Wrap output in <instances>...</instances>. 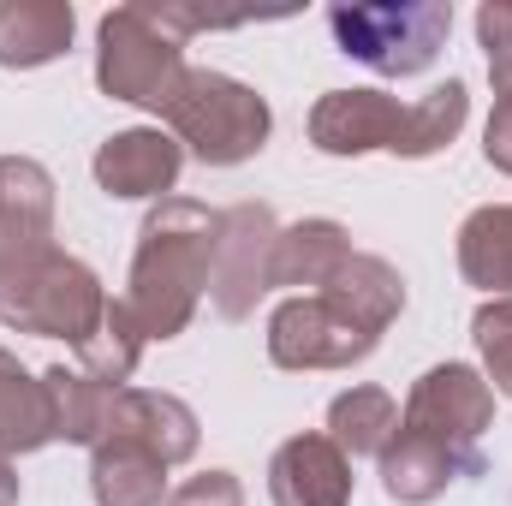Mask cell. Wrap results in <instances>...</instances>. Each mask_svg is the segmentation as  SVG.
I'll return each mask as SVG.
<instances>
[{
  "instance_id": "6da1fadb",
  "label": "cell",
  "mask_w": 512,
  "mask_h": 506,
  "mask_svg": "<svg viewBox=\"0 0 512 506\" xmlns=\"http://www.w3.org/2000/svg\"><path fill=\"white\" fill-rule=\"evenodd\" d=\"M215 233L221 215L191 197H161L143 215L126 280V310L143 328V340H179L191 328L215 274Z\"/></svg>"
},
{
  "instance_id": "7a4b0ae2",
  "label": "cell",
  "mask_w": 512,
  "mask_h": 506,
  "mask_svg": "<svg viewBox=\"0 0 512 506\" xmlns=\"http://www.w3.org/2000/svg\"><path fill=\"white\" fill-rule=\"evenodd\" d=\"M161 120L179 137V149H191L203 167L251 161V155H262V143L274 131V114H268V102L251 84H239L227 72H209V66H185V78L173 84Z\"/></svg>"
},
{
  "instance_id": "3957f363",
  "label": "cell",
  "mask_w": 512,
  "mask_h": 506,
  "mask_svg": "<svg viewBox=\"0 0 512 506\" xmlns=\"http://www.w3.org/2000/svg\"><path fill=\"white\" fill-rule=\"evenodd\" d=\"M108 316V292L90 274V262L66 256L60 245L30 256L24 268H12L0 280V322L36 340H66L72 352L102 328Z\"/></svg>"
},
{
  "instance_id": "277c9868",
  "label": "cell",
  "mask_w": 512,
  "mask_h": 506,
  "mask_svg": "<svg viewBox=\"0 0 512 506\" xmlns=\"http://www.w3.org/2000/svg\"><path fill=\"white\" fill-rule=\"evenodd\" d=\"M328 30L346 60H364L382 78H417L423 66L441 60L453 36V6L447 0H352L328 6Z\"/></svg>"
},
{
  "instance_id": "5b68a950",
  "label": "cell",
  "mask_w": 512,
  "mask_h": 506,
  "mask_svg": "<svg viewBox=\"0 0 512 506\" xmlns=\"http://www.w3.org/2000/svg\"><path fill=\"white\" fill-rule=\"evenodd\" d=\"M179 78H185V42L167 36L143 6H114L96 24V84H102V96L161 114Z\"/></svg>"
},
{
  "instance_id": "8992f818",
  "label": "cell",
  "mask_w": 512,
  "mask_h": 506,
  "mask_svg": "<svg viewBox=\"0 0 512 506\" xmlns=\"http://www.w3.org/2000/svg\"><path fill=\"white\" fill-rule=\"evenodd\" d=\"M399 429L447 447L453 459H465L483 477V435L495 429V387L471 364H435L417 376L405 411H399Z\"/></svg>"
},
{
  "instance_id": "52a82bcc",
  "label": "cell",
  "mask_w": 512,
  "mask_h": 506,
  "mask_svg": "<svg viewBox=\"0 0 512 506\" xmlns=\"http://www.w3.org/2000/svg\"><path fill=\"white\" fill-rule=\"evenodd\" d=\"M382 340L364 334L334 298L322 292H304V298H286L274 316H268V358L280 370H352L376 352Z\"/></svg>"
},
{
  "instance_id": "ba28073f",
  "label": "cell",
  "mask_w": 512,
  "mask_h": 506,
  "mask_svg": "<svg viewBox=\"0 0 512 506\" xmlns=\"http://www.w3.org/2000/svg\"><path fill=\"white\" fill-rule=\"evenodd\" d=\"M274 245H280V221L268 203H233L221 209V233H215V274H209V298L227 322H245L262 292H274Z\"/></svg>"
},
{
  "instance_id": "9c48e42d",
  "label": "cell",
  "mask_w": 512,
  "mask_h": 506,
  "mask_svg": "<svg viewBox=\"0 0 512 506\" xmlns=\"http://www.w3.org/2000/svg\"><path fill=\"white\" fill-rule=\"evenodd\" d=\"M310 143L322 155H405L411 161V102L387 90H328L310 108Z\"/></svg>"
},
{
  "instance_id": "30bf717a",
  "label": "cell",
  "mask_w": 512,
  "mask_h": 506,
  "mask_svg": "<svg viewBox=\"0 0 512 506\" xmlns=\"http://www.w3.org/2000/svg\"><path fill=\"white\" fill-rule=\"evenodd\" d=\"M54 251V173L30 155H0V280Z\"/></svg>"
},
{
  "instance_id": "8fae6325",
  "label": "cell",
  "mask_w": 512,
  "mask_h": 506,
  "mask_svg": "<svg viewBox=\"0 0 512 506\" xmlns=\"http://www.w3.org/2000/svg\"><path fill=\"white\" fill-rule=\"evenodd\" d=\"M102 441H137V447H149V453L173 471V465H185V459L197 453L203 429H197V411H191L185 399H173V393L114 387V399H108V423H102ZM102 441H96V447H102Z\"/></svg>"
},
{
  "instance_id": "7c38bea8",
  "label": "cell",
  "mask_w": 512,
  "mask_h": 506,
  "mask_svg": "<svg viewBox=\"0 0 512 506\" xmlns=\"http://www.w3.org/2000/svg\"><path fill=\"white\" fill-rule=\"evenodd\" d=\"M179 167H185V149H179L173 131L161 126L114 131L96 149V161H90V173H96V185L108 197H149V203H161L179 185Z\"/></svg>"
},
{
  "instance_id": "4fadbf2b",
  "label": "cell",
  "mask_w": 512,
  "mask_h": 506,
  "mask_svg": "<svg viewBox=\"0 0 512 506\" xmlns=\"http://www.w3.org/2000/svg\"><path fill=\"white\" fill-rule=\"evenodd\" d=\"M352 459L322 435H292L268 459V495L274 506H352Z\"/></svg>"
},
{
  "instance_id": "5bb4252c",
  "label": "cell",
  "mask_w": 512,
  "mask_h": 506,
  "mask_svg": "<svg viewBox=\"0 0 512 506\" xmlns=\"http://www.w3.org/2000/svg\"><path fill=\"white\" fill-rule=\"evenodd\" d=\"M78 12L66 0H0V66L30 72L72 48Z\"/></svg>"
},
{
  "instance_id": "9a60e30c",
  "label": "cell",
  "mask_w": 512,
  "mask_h": 506,
  "mask_svg": "<svg viewBox=\"0 0 512 506\" xmlns=\"http://www.w3.org/2000/svg\"><path fill=\"white\" fill-rule=\"evenodd\" d=\"M465 477H477L465 459H453L447 447H435V441H423V435H411V429H399L382 453V489H387V501H399V506L441 501V495H447L453 483H465Z\"/></svg>"
},
{
  "instance_id": "2e32d148",
  "label": "cell",
  "mask_w": 512,
  "mask_h": 506,
  "mask_svg": "<svg viewBox=\"0 0 512 506\" xmlns=\"http://www.w3.org/2000/svg\"><path fill=\"white\" fill-rule=\"evenodd\" d=\"M48 441H60L48 381L30 376V370H24V364L0 346V459L42 453Z\"/></svg>"
},
{
  "instance_id": "e0dca14e",
  "label": "cell",
  "mask_w": 512,
  "mask_h": 506,
  "mask_svg": "<svg viewBox=\"0 0 512 506\" xmlns=\"http://www.w3.org/2000/svg\"><path fill=\"white\" fill-rule=\"evenodd\" d=\"M322 298H334L364 334H376L382 340L387 328L399 322V310H405V274L393 268V262H382V256H364L352 251L346 256V268L322 286Z\"/></svg>"
},
{
  "instance_id": "ac0fdd59",
  "label": "cell",
  "mask_w": 512,
  "mask_h": 506,
  "mask_svg": "<svg viewBox=\"0 0 512 506\" xmlns=\"http://www.w3.org/2000/svg\"><path fill=\"white\" fill-rule=\"evenodd\" d=\"M90 495L96 506H161L167 465L137 441H102L90 447Z\"/></svg>"
},
{
  "instance_id": "d6986e66",
  "label": "cell",
  "mask_w": 512,
  "mask_h": 506,
  "mask_svg": "<svg viewBox=\"0 0 512 506\" xmlns=\"http://www.w3.org/2000/svg\"><path fill=\"white\" fill-rule=\"evenodd\" d=\"M352 256V233L340 221H298V227H280V245H274V286H328Z\"/></svg>"
},
{
  "instance_id": "ffe728a7",
  "label": "cell",
  "mask_w": 512,
  "mask_h": 506,
  "mask_svg": "<svg viewBox=\"0 0 512 506\" xmlns=\"http://www.w3.org/2000/svg\"><path fill=\"white\" fill-rule=\"evenodd\" d=\"M346 459H382L387 441L399 435V405L387 387H346L328 405V429H322Z\"/></svg>"
},
{
  "instance_id": "44dd1931",
  "label": "cell",
  "mask_w": 512,
  "mask_h": 506,
  "mask_svg": "<svg viewBox=\"0 0 512 506\" xmlns=\"http://www.w3.org/2000/svg\"><path fill=\"white\" fill-rule=\"evenodd\" d=\"M459 274L489 298H512V203L471 209L459 227Z\"/></svg>"
},
{
  "instance_id": "7402d4cb",
  "label": "cell",
  "mask_w": 512,
  "mask_h": 506,
  "mask_svg": "<svg viewBox=\"0 0 512 506\" xmlns=\"http://www.w3.org/2000/svg\"><path fill=\"white\" fill-rule=\"evenodd\" d=\"M42 381H48V399H54V429H60V441L96 447V441H102V423H108L114 387H102V381L84 376V370H66V364L42 370Z\"/></svg>"
},
{
  "instance_id": "603a6c76",
  "label": "cell",
  "mask_w": 512,
  "mask_h": 506,
  "mask_svg": "<svg viewBox=\"0 0 512 506\" xmlns=\"http://www.w3.org/2000/svg\"><path fill=\"white\" fill-rule=\"evenodd\" d=\"M143 328L131 322L126 298H108V316H102V328L78 346V370L84 376H96L102 387H126L131 370H137V358H143Z\"/></svg>"
},
{
  "instance_id": "cb8c5ba5",
  "label": "cell",
  "mask_w": 512,
  "mask_h": 506,
  "mask_svg": "<svg viewBox=\"0 0 512 506\" xmlns=\"http://www.w3.org/2000/svg\"><path fill=\"white\" fill-rule=\"evenodd\" d=\"M471 340L483 352V381L512 399V298H489L471 316Z\"/></svg>"
},
{
  "instance_id": "d4e9b609",
  "label": "cell",
  "mask_w": 512,
  "mask_h": 506,
  "mask_svg": "<svg viewBox=\"0 0 512 506\" xmlns=\"http://www.w3.org/2000/svg\"><path fill=\"white\" fill-rule=\"evenodd\" d=\"M477 42L489 54V84L495 96H512V0H483L477 6Z\"/></svg>"
},
{
  "instance_id": "484cf974",
  "label": "cell",
  "mask_w": 512,
  "mask_h": 506,
  "mask_svg": "<svg viewBox=\"0 0 512 506\" xmlns=\"http://www.w3.org/2000/svg\"><path fill=\"white\" fill-rule=\"evenodd\" d=\"M167 506H245V489H239L233 471H203V477L179 483L167 495Z\"/></svg>"
},
{
  "instance_id": "4316f807",
  "label": "cell",
  "mask_w": 512,
  "mask_h": 506,
  "mask_svg": "<svg viewBox=\"0 0 512 506\" xmlns=\"http://www.w3.org/2000/svg\"><path fill=\"white\" fill-rule=\"evenodd\" d=\"M483 155H489V167L512 173V96L495 102V114H489V126H483Z\"/></svg>"
},
{
  "instance_id": "83f0119b",
  "label": "cell",
  "mask_w": 512,
  "mask_h": 506,
  "mask_svg": "<svg viewBox=\"0 0 512 506\" xmlns=\"http://www.w3.org/2000/svg\"><path fill=\"white\" fill-rule=\"evenodd\" d=\"M0 506H18V471H12V459H0Z\"/></svg>"
}]
</instances>
